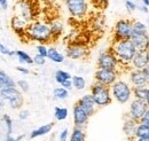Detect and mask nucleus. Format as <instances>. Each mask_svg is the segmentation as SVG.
<instances>
[{
	"label": "nucleus",
	"instance_id": "21",
	"mask_svg": "<svg viewBox=\"0 0 149 141\" xmlns=\"http://www.w3.org/2000/svg\"><path fill=\"white\" fill-rule=\"evenodd\" d=\"M28 25H29V22H26L25 20H23L19 16H14L12 18V28L16 34H19V32L24 34Z\"/></svg>",
	"mask_w": 149,
	"mask_h": 141
},
{
	"label": "nucleus",
	"instance_id": "50",
	"mask_svg": "<svg viewBox=\"0 0 149 141\" xmlns=\"http://www.w3.org/2000/svg\"><path fill=\"white\" fill-rule=\"evenodd\" d=\"M145 101H146V103H147V106H148V108H149V91H148V93H147V96H146Z\"/></svg>",
	"mask_w": 149,
	"mask_h": 141
},
{
	"label": "nucleus",
	"instance_id": "1",
	"mask_svg": "<svg viewBox=\"0 0 149 141\" xmlns=\"http://www.w3.org/2000/svg\"><path fill=\"white\" fill-rule=\"evenodd\" d=\"M24 36L32 41H37L39 44H48L53 41V36L51 31L49 24L41 21H32L29 23Z\"/></svg>",
	"mask_w": 149,
	"mask_h": 141
},
{
	"label": "nucleus",
	"instance_id": "44",
	"mask_svg": "<svg viewBox=\"0 0 149 141\" xmlns=\"http://www.w3.org/2000/svg\"><path fill=\"white\" fill-rule=\"evenodd\" d=\"M140 123L146 124V125H149V108H148V110L146 111V114H145V116L142 117V119L140 121Z\"/></svg>",
	"mask_w": 149,
	"mask_h": 141
},
{
	"label": "nucleus",
	"instance_id": "47",
	"mask_svg": "<svg viewBox=\"0 0 149 141\" xmlns=\"http://www.w3.org/2000/svg\"><path fill=\"white\" fill-rule=\"evenodd\" d=\"M3 141H17V140H16V138H15V137H13L12 134H6L5 140Z\"/></svg>",
	"mask_w": 149,
	"mask_h": 141
},
{
	"label": "nucleus",
	"instance_id": "43",
	"mask_svg": "<svg viewBox=\"0 0 149 141\" xmlns=\"http://www.w3.org/2000/svg\"><path fill=\"white\" fill-rule=\"evenodd\" d=\"M62 87H64L65 89H68V91H71L72 88H74V84H72V80H68V82H65L63 85H61Z\"/></svg>",
	"mask_w": 149,
	"mask_h": 141
},
{
	"label": "nucleus",
	"instance_id": "15",
	"mask_svg": "<svg viewBox=\"0 0 149 141\" xmlns=\"http://www.w3.org/2000/svg\"><path fill=\"white\" fill-rule=\"evenodd\" d=\"M149 66V50L148 51H138L134 55L131 67L132 69H140L143 70Z\"/></svg>",
	"mask_w": 149,
	"mask_h": 141
},
{
	"label": "nucleus",
	"instance_id": "19",
	"mask_svg": "<svg viewBox=\"0 0 149 141\" xmlns=\"http://www.w3.org/2000/svg\"><path fill=\"white\" fill-rule=\"evenodd\" d=\"M54 127V124L53 123H48V124H44L41 126H39L37 128L32 130L29 134V138L30 139H36V138H39V137H44L46 134H48L49 132H52Z\"/></svg>",
	"mask_w": 149,
	"mask_h": 141
},
{
	"label": "nucleus",
	"instance_id": "13",
	"mask_svg": "<svg viewBox=\"0 0 149 141\" xmlns=\"http://www.w3.org/2000/svg\"><path fill=\"white\" fill-rule=\"evenodd\" d=\"M88 54V50L81 44H71L67 47L65 55L70 60H80Z\"/></svg>",
	"mask_w": 149,
	"mask_h": 141
},
{
	"label": "nucleus",
	"instance_id": "53",
	"mask_svg": "<svg viewBox=\"0 0 149 141\" xmlns=\"http://www.w3.org/2000/svg\"><path fill=\"white\" fill-rule=\"evenodd\" d=\"M148 87H149V83H148Z\"/></svg>",
	"mask_w": 149,
	"mask_h": 141
},
{
	"label": "nucleus",
	"instance_id": "20",
	"mask_svg": "<svg viewBox=\"0 0 149 141\" xmlns=\"http://www.w3.org/2000/svg\"><path fill=\"white\" fill-rule=\"evenodd\" d=\"M0 86H1V89L16 88L17 87V82H15L8 73H6L3 70H1L0 71Z\"/></svg>",
	"mask_w": 149,
	"mask_h": 141
},
{
	"label": "nucleus",
	"instance_id": "11",
	"mask_svg": "<svg viewBox=\"0 0 149 141\" xmlns=\"http://www.w3.org/2000/svg\"><path fill=\"white\" fill-rule=\"evenodd\" d=\"M72 119H74V127H81V128H84L87 125L90 119V116L87 115V112L77 102L72 107Z\"/></svg>",
	"mask_w": 149,
	"mask_h": 141
},
{
	"label": "nucleus",
	"instance_id": "51",
	"mask_svg": "<svg viewBox=\"0 0 149 141\" xmlns=\"http://www.w3.org/2000/svg\"><path fill=\"white\" fill-rule=\"evenodd\" d=\"M141 2L145 5V6H147V7H149V0H141Z\"/></svg>",
	"mask_w": 149,
	"mask_h": 141
},
{
	"label": "nucleus",
	"instance_id": "45",
	"mask_svg": "<svg viewBox=\"0 0 149 141\" xmlns=\"http://www.w3.org/2000/svg\"><path fill=\"white\" fill-rule=\"evenodd\" d=\"M138 9H140L141 12H143L145 14H147V13H149V9L147 6H145L142 2L141 3H138Z\"/></svg>",
	"mask_w": 149,
	"mask_h": 141
},
{
	"label": "nucleus",
	"instance_id": "17",
	"mask_svg": "<svg viewBox=\"0 0 149 141\" xmlns=\"http://www.w3.org/2000/svg\"><path fill=\"white\" fill-rule=\"evenodd\" d=\"M131 40L134 44L136 51H148L149 50L148 34H133L131 37Z\"/></svg>",
	"mask_w": 149,
	"mask_h": 141
},
{
	"label": "nucleus",
	"instance_id": "48",
	"mask_svg": "<svg viewBox=\"0 0 149 141\" xmlns=\"http://www.w3.org/2000/svg\"><path fill=\"white\" fill-rule=\"evenodd\" d=\"M24 138H25V134H19V135H17V137H16V140L21 141V140H23Z\"/></svg>",
	"mask_w": 149,
	"mask_h": 141
},
{
	"label": "nucleus",
	"instance_id": "8",
	"mask_svg": "<svg viewBox=\"0 0 149 141\" xmlns=\"http://www.w3.org/2000/svg\"><path fill=\"white\" fill-rule=\"evenodd\" d=\"M69 14L74 18H83L88 10V3L86 0H64Z\"/></svg>",
	"mask_w": 149,
	"mask_h": 141
},
{
	"label": "nucleus",
	"instance_id": "28",
	"mask_svg": "<svg viewBox=\"0 0 149 141\" xmlns=\"http://www.w3.org/2000/svg\"><path fill=\"white\" fill-rule=\"evenodd\" d=\"M53 96H54V99L58 100V101H64L69 96V91L65 89L64 87H62V86H58V87L54 88Z\"/></svg>",
	"mask_w": 149,
	"mask_h": 141
},
{
	"label": "nucleus",
	"instance_id": "16",
	"mask_svg": "<svg viewBox=\"0 0 149 141\" xmlns=\"http://www.w3.org/2000/svg\"><path fill=\"white\" fill-rule=\"evenodd\" d=\"M77 103L87 112V115H88L90 117L93 116L94 114H95L96 108H97L96 105H95V102H94L93 96H92L91 94H84V95L77 101Z\"/></svg>",
	"mask_w": 149,
	"mask_h": 141
},
{
	"label": "nucleus",
	"instance_id": "18",
	"mask_svg": "<svg viewBox=\"0 0 149 141\" xmlns=\"http://www.w3.org/2000/svg\"><path fill=\"white\" fill-rule=\"evenodd\" d=\"M138 122L131 119L129 117H126V119L123 123V132L126 135L127 139L134 140L135 139V132H136V127H138Z\"/></svg>",
	"mask_w": 149,
	"mask_h": 141
},
{
	"label": "nucleus",
	"instance_id": "46",
	"mask_svg": "<svg viewBox=\"0 0 149 141\" xmlns=\"http://www.w3.org/2000/svg\"><path fill=\"white\" fill-rule=\"evenodd\" d=\"M0 6L2 10H7L8 8V1L7 0H0Z\"/></svg>",
	"mask_w": 149,
	"mask_h": 141
},
{
	"label": "nucleus",
	"instance_id": "33",
	"mask_svg": "<svg viewBox=\"0 0 149 141\" xmlns=\"http://www.w3.org/2000/svg\"><path fill=\"white\" fill-rule=\"evenodd\" d=\"M133 34H148L146 24L140 21H134L133 22Z\"/></svg>",
	"mask_w": 149,
	"mask_h": 141
},
{
	"label": "nucleus",
	"instance_id": "30",
	"mask_svg": "<svg viewBox=\"0 0 149 141\" xmlns=\"http://www.w3.org/2000/svg\"><path fill=\"white\" fill-rule=\"evenodd\" d=\"M138 138H147L149 139V125L139 123L135 132V139Z\"/></svg>",
	"mask_w": 149,
	"mask_h": 141
},
{
	"label": "nucleus",
	"instance_id": "36",
	"mask_svg": "<svg viewBox=\"0 0 149 141\" xmlns=\"http://www.w3.org/2000/svg\"><path fill=\"white\" fill-rule=\"evenodd\" d=\"M0 53L2 55H6V56H15L16 51H12L7 46H5L3 44H0Z\"/></svg>",
	"mask_w": 149,
	"mask_h": 141
},
{
	"label": "nucleus",
	"instance_id": "49",
	"mask_svg": "<svg viewBox=\"0 0 149 141\" xmlns=\"http://www.w3.org/2000/svg\"><path fill=\"white\" fill-rule=\"evenodd\" d=\"M133 141H149V139H147V138H138V139H134Z\"/></svg>",
	"mask_w": 149,
	"mask_h": 141
},
{
	"label": "nucleus",
	"instance_id": "5",
	"mask_svg": "<svg viewBox=\"0 0 149 141\" xmlns=\"http://www.w3.org/2000/svg\"><path fill=\"white\" fill-rule=\"evenodd\" d=\"M1 100L7 102L8 106L14 110H19L24 105V96L23 93L19 88H6L0 91Z\"/></svg>",
	"mask_w": 149,
	"mask_h": 141
},
{
	"label": "nucleus",
	"instance_id": "41",
	"mask_svg": "<svg viewBox=\"0 0 149 141\" xmlns=\"http://www.w3.org/2000/svg\"><path fill=\"white\" fill-rule=\"evenodd\" d=\"M108 1L109 0H91L92 3H94L97 7H101V8H104L108 5Z\"/></svg>",
	"mask_w": 149,
	"mask_h": 141
},
{
	"label": "nucleus",
	"instance_id": "35",
	"mask_svg": "<svg viewBox=\"0 0 149 141\" xmlns=\"http://www.w3.org/2000/svg\"><path fill=\"white\" fill-rule=\"evenodd\" d=\"M17 88H19L22 93H26L30 89V85H29V83L26 80L19 79V80H17Z\"/></svg>",
	"mask_w": 149,
	"mask_h": 141
},
{
	"label": "nucleus",
	"instance_id": "52",
	"mask_svg": "<svg viewBox=\"0 0 149 141\" xmlns=\"http://www.w3.org/2000/svg\"><path fill=\"white\" fill-rule=\"evenodd\" d=\"M143 70H145V72H146V75H147V77H148V79H149V66L147 68H145Z\"/></svg>",
	"mask_w": 149,
	"mask_h": 141
},
{
	"label": "nucleus",
	"instance_id": "10",
	"mask_svg": "<svg viewBox=\"0 0 149 141\" xmlns=\"http://www.w3.org/2000/svg\"><path fill=\"white\" fill-rule=\"evenodd\" d=\"M94 79L95 82L111 87L112 85L119 79V71L107 70V69H97L94 73Z\"/></svg>",
	"mask_w": 149,
	"mask_h": 141
},
{
	"label": "nucleus",
	"instance_id": "22",
	"mask_svg": "<svg viewBox=\"0 0 149 141\" xmlns=\"http://www.w3.org/2000/svg\"><path fill=\"white\" fill-rule=\"evenodd\" d=\"M49 27H51V31H52V36H53V40L58 39L61 37V35L63 34V23H62V21L54 20L49 23Z\"/></svg>",
	"mask_w": 149,
	"mask_h": 141
},
{
	"label": "nucleus",
	"instance_id": "9",
	"mask_svg": "<svg viewBox=\"0 0 149 141\" xmlns=\"http://www.w3.org/2000/svg\"><path fill=\"white\" fill-rule=\"evenodd\" d=\"M148 110V106L145 100H139V99H133L130 102L129 111H127V117L140 123L142 117L145 116L146 111Z\"/></svg>",
	"mask_w": 149,
	"mask_h": 141
},
{
	"label": "nucleus",
	"instance_id": "31",
	"mask_svg": "<svg viewBox=\"0 0 149 141\" xmlns=\"http://www.w3.org/2000/svg\"><path fill=\"white\" fill-rule=\"evenodd\" d=\"M72 84H74V88H76L77 91H84L86 88V80L83 76H78L74 75L72 76Z\"/></svg>",
	"mask_w": 149,
	"mask_h": 141
},
{
	"label": "nucleus",
	"instance_id": "3",
	"mask_svg": "<svg viewBox=\"0 0 149 141\" xmlns=\"http://www.w3.org/2000/svg\"><path fill=\"white\" fill-rule=\"evenodd\" d=\"M110 89L113 100L119 105L130 103L133 100V86L124 79H118L110 87Z\"/></svg>",
	"mask_w": 149,
	"mask_h": 141
},
{
	"label": "nucleus",
	"instance_id": "37",
	"mask_svg": "<svg viewBox=\"0 0 149 141\" xmlns=\"http://www.w3.org/2000/svg\"><path fill=\"white\" fill-rule=\"evenodd\" d=\"M69 137H70V132L65 127V128H63L60 132V134H58V141H68L69 140Z\"/></svg>",
	"mask_w": 149,
	"mask_h": 141
},
{
	"label": "nucleus",
	"instance_id": "4",
	"mask_svg": "<svg viewBox=\"0 0 149 141\" xmlns=\"http://www.w3.org/2000/svg\"><path fill=\"white\" fill-rule=\"evenodd\" d=\"M90 94L93 96L94 102L97 108H103L109 105H111L112 98L111 89L108 86H104L97 82H94L90 88Z\"/></svg>",
	"mask_w": 149,
	"mask_h": 141
},
{
	"label": "nucleus",
	"instance_id": "24",
	"mask_svg": "<svg viewBox=\"0 0 149 141\" xmlns=\"http://www.w3.org/2000/svg\"><path fill=\"white\" fill-rule=\"evenodd\" d=\"M54 78H55V82L58 84V85H63L65 82L71 80V79H72V76H71L70 72H68V71L58 69V70L55 71Z\"/></svg>",
	"mask_w": 149,
	"mask_h": 141
},
{
	"label": "nucleus",
	"instance_id": "38",
	"mask_svg": "<svg viewBox=\"0 0 149 141\" xmlns=\"http://www.w3.org/2000/svg\"><path fill=\"white\" fill-rule=\"evenodd\" d=\"M125 7L127 12H134L135 9H138V3H135L132 0H125Z\"/></svg>",
	"mask_w": 149,
	"mask_h": 141
},
{
	"label": "nucleus",
	"instance_id": "25",
	"mask_svg": "<svg viewBox=\"0 0 149 141\" xmlns=\"http://www.w3.org/2000/svg\"><path fill=\"white\" fill-rule=\"evenodd\" d=\"M69 116V110L65 107H55L54 109V118L58 122H63L68 118Z\"/></svg>",
	"mask_w": 149,
	"mask_h": 141
},
{
	"label": "nucleus",
	"instance_id": "42",
	"mask_svg": "<svg viewBox=\"0 0 149 141\" xmlns=\"http://www.w3.org/2000/svg\"><path fill=\"white\" fill-rule=\"evenodd\" d=\"M16 70L19 71V73H22V75H29V73H30V70H29L28 68H25V67H21V66L16 67Z\"/></svg>",
	"mask_w": 149,
	"mask_h": 141
},
{
	"label": "nucleus",
	"instance_id": "12",
	"mask_svg": "<svg viewBox=\"0 0 149 141\" xmlns=\"http://www.w3.org/2000/svg\"><path fill=\"white\" fill-rule=\"evenodd\" d=\"M129 80H130V84L133 87L148 86L149 83V79L145 70H140V69H131L129 72Z\"/></svg>",
	"mask_w": 149,
	"mask_h": 141
},
{
	"label": "nucleus",
	"instance_id": "34",
	"mask_svg": "<svg viewBox=\"0 0 149 141\" xmlns=\"http://www.w3.org/2000/svg\"><path fill=\"white\" fill-rule=\"evenodd\" d=\"M36 52H37L38 55L47 57L48 56V47L45 44H38L37 47H36Z\"/></svg>",
	"mask_w": 149,
	"mask_h": 141
},
{
	"label": "nucleus",
	"instance_id": "27",
	"mask_svg": "<svg viewBox=\"0 0 149 141\" xmlns=\"http://www.w3.org/2000/svg\"><path fill=\"white\" fill-rule=\"evenodd\" d=\"M16 57L22 64H33V57H31L29 54L24 51H21V50H17L16 51Z\"/></svg>",
	"mask_w": 149,
	"mask_h": 141
},
{
	"label": "nucleus",
	"instance_id": "7",
	"mask_svg": "<svg viewBox=\"0 0 149 141\" xmlns=\"http://www.w3.org/2000/svg\"><path fill=\"white\" fill-rule=\"evenodd\" d=\"M119 62L116 57V55L113 54L111 50H106L103 52L99 54L97 57V69H107V70H119Z\"/></svg>",
	"mask_w": 149,
	"mask_h": 141
},
{
	"label": "nucleus",
	"instance_id": "26",
	"mask_svg": "<svg viewBox=\"0 0 149 141\" xmlns=\"http://www.w3.org/2000/svg\"><path fill=\"white\" fill-rule=\"evenodd\" d=\"M70 141H86V133H85L84 128L74 127V130L70 134Z\"/></svg>",
	"mask_w": 149,
	"mask_h": 141
},
{
	"label": "nucleus",
	"instance_id": "23",
	"mask_svg": "<svg viewBox=\"0 0 149 141\" xmlns=\"http://www.w3.org/2000/svg\"><path fill=\"white\" fill-rule=\"evenodd\" d=\"M47 59H49L52 62L54 63H63L64 62V55L61 53L56 47H48V56Z\"/></svg>",
	"mask_w": 149,
	"mask_h": 141
},
{
	"label": "nucleus",
	"instance_id": "32",
	"mask_svg": "<svg viewBox=\"0 0 149 141\" xmlns=\"http://www.w3.org/2000/svg\"><path fill=\"white\" fill-rule=\"evenodd\" d=\"M2 123L6 127V134H13L14 132V123L12 117L8 114H3L2 115Z\"/></svg>",
	"mask_w": 149,
	"mask_h": 141
},
{
	"label": "nucleus",
	"instance_id": "29",
	"mask_svg": "<svg viewBox=\"0 0 149 141\" xmlns=\"http://www.w3.org/2000/svg\"><path fill=\"white\" fill-rule=\"evenodd\" d=\"M148 91V86H135V87H133V96H134V99L145 100Z\"/></svg>",
	"mask_w": 149,
	"mask_h": 141
},
{
	"label": "nucleus",
	"instance_id": "6",
	"mask_svg": "<svg viewBox=\"0 0 149 141\" xmlns=\"http://www.w3.org/2000/svg\"><path fill=\"white\" fill-rule=\"evenodd\" d=\"M132 35H133V22L127 18H120L116 22L113 27L112 43L131 39Z\"/></svg>",
	"mask_w": 149,
	"mask_h": 141
},
{
	"label": "nucleus",
	"instance_id": "40",
	"mask_svg": "<svg viewBox=\"0 0 149 141\" xmlns=\"http://www.w3.org/2000/svg\"><path fill=\"white\" fill-rule=\"evenodd\" d=\"M29 116H30V112H29V110H26V109L21 110V111L19 112V121H25V119H28V118H29Z\"/></svg>",
	"mask_w": 149,
	"mask_h": 141
},
{
	"label": "nucleus",
	"instance_id": "39",
	"mask_svg": "<svg viewBox=\"0 0 149 141\" xmlns=\"http://www.w3.org/2000/svg\"><path fill=\"white\" fill-rule=\"evenodd\" d=\"M46 59H47V57H44V56H41V55L36 54V55L33 56V62H35V64H37V66H44V64L46 63Z\"/></svg>",
	"mask_w": 149,
	"mask_h": 141
},
{
	"label": "nucleus",
	"instance_id": "2",
	"mask_svg": "<svg viewBox=\"0 0 149 141\" xmlns=\"http://www.w3.org/2000/svg\"><path fill=\"white\" fill-rule=\"evenodd\" d=\"M110 50L116 55L120 67H126V68L131 67L132 60L138 52L131 39L119 40V41L112 43V45L110 46Z\"/></svg>",
	"mask_w": 149,
	"mask_h": 141
},
{
	"label": "nucleus",
	"instance_id": "14",
	"mask_svg": "<svg viewBox=\"0 0 149 141\" xmlns=\"http://www.w3.org/2000/svg\"><path fill=\"white\" fill-rule=\"evenodd\" d=\"M17 13L16 16H19L23 20H25L26 22L31 23V21L33 20V8L32 5L29 1H19L16 6V8H14Z\"/></svg>",
	"mask_w": 149,
	"mask_h": 141
}]
</instances>
